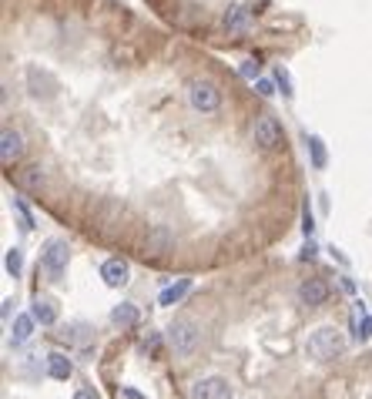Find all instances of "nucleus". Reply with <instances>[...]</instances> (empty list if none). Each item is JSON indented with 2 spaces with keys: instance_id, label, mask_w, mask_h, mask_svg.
<instances>
[{
  "instance_id": "14",
  "label": "nucleus",
  "mask_w": 372,
  "mask_h": 399,
  "mask_svg": "<svg viewBox=\"0 0 372 399\" xmlns=\"http://www.w3.org/2000/svg\"><path fill=\"white\" fill-rule=\"evenodd\" d=\"M308 158H312V168H318V171H322V168L328 165V151H326V144H322V138H318V134H308Z\"/></svg>"
},
{
  "instance_id": "22",
  "label": "nucleus",
  "mask_w": 372,
  "mask_h": 399,
  "mask_svg": "<svg viewBox=\"0 0 372 399\" xmlns=\"http://www.w3.org/2000/svg\"><path fill=\"white\" fill-rule=\"evenodd\" d=\"M255 71H258V61H241V67H238L241 78H255Z\"/></svg>"
},
{
  "instance_id": "11",
  "label": "nucleus",
  "mask_w": 372,
  "mask_h": 399,
  "mask_svg": "<svg viewBox=\"0 0 372 399\" xmlns=\"http://www.w3.org/2000/svg\"><path fill=\"white\" fill-rule=\"evenodd\" d=\"M138 319H141V312L134 309L131 302H121V305H114V309H111V322H114V325H121V329H134V325H138Z\"/></svg>"
},
{
  "instance_id": "6",
  "label": "nucleus",
  "mask_w": 372,
  "mask_h": 399,
  "mask_svg": "<svg viewBox=\"0 0 372 399\" xmlns=\"http://www.w3.org/2000/svg\"><path fill=\"white\" fill-rule=\"evenodd\" d=\"M191 399H231L228 379H221V376L198 379V383H191Z\"/></svg>"
},
{
  "instance_id": "26",
  "label": "nucleus",
  "mask_w": 372,
  "mask_h": 399,
  "mask_svg": "<svg viewBox=\"0 0 372 399\" xmlns=\"http://www.w3.org/2000/svg\"><path fill=\"white\" fill-rule=\"evenodd\" d=\"M121 396H124V399H144L141 393H138V389H124V393H121Z\"/></svg>"
},
{
  "instance_id": "19",
  "label": "nucleus",
  "mask_w": 372,
  "mask_h": 399,
  "mask_svg": "<svg viewBox=\"0 0 372 399\" xmlns=\"http://www.w3.org/2000/svg\"><path fill=\"white\" fill-rule=\"evenodd\" d=\"M275 81H278V88H282L285 98H292V84H288V71H285V67H275Z\"/></svg>"
},
{
  "instance_id": "16",
  "label": "nucleus",
  "mask_w": 372,
  "mask_h": 399,
  "mask_svg": "<svg viewBox=\"0 0 372 399\" xmlns=\"http://www.w3.org/2000/svg\"><path fill=\"white\" fill-rule=\"evenodd\" d=\"M188 288H191V278H181V282H175V286H168L161 292V305H175V302H181L188 296Z\"/></svg>"
},
{
  "instance_id": "25",
  "label": "nucleus",
  "mask_w": 372,
  "mask_h": 399,
  "mask_svg": "<svg viewBox=\"0 0 372 399\" xmlns=\"http://www.w3.org/2000/svg\"><path fill=\"white\" fill-rule=\"evenodd\" d=\"M74 399H101V396H98V393H94L91 386H81V389L74 393Z\"/></svg>"
},
{
  "instance_id": "4",
  "label": "nucleus",
  "mask_w": 372,
  "mask_h": 399,
  "mask_svg": "<svg viewBox=\"0 0 372 399\" xmlns=\"http://www.w3.org/2000/svg\"><path fill=\"white\" fill-rule=\"evenodd\" d=\"M188 101H191V108H195V111L211 114V111H218L221 94H218V88H215L211 81H191V84H188Z\"/></svg>"
},
{
  "instance_id": "8",
  "label": "nucleus",
  "mask_w": 372,
  "mask_h": 399,
  "mask_svg": "<svg viewBox=\"0 0 372 399\" xmlns=\"http://www.w3.org/2000/svg\"><path fill=\"white\" fill-rule=\"evenodd\" d=\"M252 21H255L252 7H248V4H235V7H228V14H225V31L228 34H248L252 31Z\"/></svg>"
},
{
  "instance_id": "20",
  "label": "nucleus",
  "mask_w": 372,
  "mask_h": 399,
  "mask_svg": "<svg viewBox=\"0 0 372 399\" xmlns=\"http://www.w3.org/2000/svg\"><path fill=\"white\" fill-rule=\"evenodd\" d=\"M44 181V175H41V168H31L27 175H24V188H37Z\"/></svg>"
},
{
  "instance_id": "12",
  "label": "nucleus",
  "mask_w": 372,
  "mask_h": 399,
  "mask_svg": "<svg viewBox=\"0 0 372 399\" xmlns=\"http://www.w3.org/2000/svg\"><path fill=\"white\" fill-rule=\"evenodd\" d=\"M31 315L41 322V325H54L57 322V305L51 299H34L31 302Z\"/></svg>"
},
{
  "instance_id": "17",
  "label": "nucleus",
  "mask_w": 372,
  "mask_h": 399,
  "mask_svg": "<svg viewBox=\"0 0 372 399\" xmlns=\"http://www.w3.org/2000/svg\"><path fill=\"white\" fill-rule=\"evenodd\" d=\"M4 266H7V276H21V268H24V252L21 248H11V252H7V258H4Z\"/></svg>"
},
{
  "instance_id": "21",
  "label": "nucleus",
  "mask_w": 372,
  "mask_h": 399,
  "mask_svg": "<svg viewBox=\"0 0 372 399\" xmlns=\"http://www.w3.org/2000/svg\"><path fill=\"white\" fill-rule=\"evenodd\" d=\"M369 335H372V315H369V319H362L359 325H356V339H359V343H362V339H369Z\"/></svg>"
},
{
  "instance_id": "1",
  "label": "nucleus",
  "mask_w": 372,
  "mask_h": 399,
  "mask_svg": "<svg viewBox=\"0 0 372 399\" xmlns=\"http://www.w3.org/2000/svg\"><path fill=\"white\" fill-rule=\"evenodd\" d=\"M342 349H346V339H342V333H339V329H332V325L316 329V333L308 335V343H306V355H308V359H316V363L339 359Z\"/></svg>"
},
{
  "instance_id": "7",
  "label": "nucleus",
  "mask_w": 372,
  "mask_h": 399,
  "mask_svg": "<svg viewBox=\"0 0 372 399\" xmlns=\"http://www.w3.org/2000/svg\"><path fill=\"white\" fill-rule=\"evenodd\" d=\"M298 302L308 305V309H318V305H326L328 302V286L322 278H306L302 286H298Z\"/></svg>"
},
{
  "instance_id": "24",
  "label": "nucleus",
  "mask_w": 372,
  "mask_h": 399,
  "mask_svg": "<svg viewBox=\"0 0 372 399\" xmlns=\"http://www.w3.org/2000/svg\"><path fill=\"white\" fill-rule=\"evenodd\" d=\"M312 228H316V222H312V211H308V201H306V218H302V232L312 235Z\"/></svg>"
},
{
  "instance_id": "27",
  "label": "nucleus",
  "mask_w": 372,
  "mask_h": 399,
  "mask_svg": "<svg viewBox=\"0 0 372 399\" xmlns=\"http://www.w3.org/2000/svg\"><path fill=\"white\" fill-rule=\"evenodd\" d=\"M302 258H316V245H312V242L306 245V252H302Z\"/></svg>"
},
{
  "instance_id": "18",
  "label": "nucleus",
  "mask_w": 372,
  "mask_h": 399,
  "mask_svg": "<svg viewBox=\"0 0 372 399\" xmlns=\"http://www.w3.org/2000/svg\"><path fill=\"white\" fill-rule=\"evenodd\" d=\"M14 211L21 215V225H24V232H31L34 228V218H31V211H27V205H24L21 198H14Z\"/></svg>"
},
{
  "instance_id": "9",
  "label": "nucleus",
  "mask_w": 372,
  "mask_h": 399,
  "mask_svg": "<svg viewBox=\"0 0 372 399\" xmlns=\"http://www.w3.org/2000/svg\"><path fill=\"white\" fill-rule=\"evenodd\" d=\"M101 278H104V286L121 288V286H128L131 268H128V262H124V258H108V262L101 266Z\"/></svg>"
},
{
  "instance_id": "15",
  "label": "nucleus",
  "mask_w": 372,
  "mask_h": 399,
  "mask_svg": "<svg viewBox=\"0 0 372 399\" xmlns=\"http://www.w3.org/2000/svg\"><path fill=\"white\" fill-rule=\"evenodd\" d=\"M47 373L54 379H71V373H74V366H71V359L67 355H47Z\"/></svg>"
},
{
  "instance_id": "3",
  "label": "nucleus",
  "mask_w": 372,
  "mask_h": 399,
  "mask_svg": "<svg viewBox=\"0 0 372 399\" xmlns=\"http://www.w3.org/2000/svg\"><path fill=\"white\" fill-rule=\"evenodd\" d=\"M67 258H71V245L64 238H51L44 245V256H41V268L51 282H61L67 272Z\"/></svg>"
},
{
  "instance_id": "23",
  "label": "nucleus",
  "mask_w": 372,
  "mask_h": 399,
  "mask_svg": "<svg viewBox=\"0 0 372 399\" xmlns=\"http://www.w3.org/2000/svg\"><path fill=\"white\" fill-rule=\"evenodd\" d=\"M255 91H258L262 98H272V94H275V84H272V81H255Z\"/></svg>"
},
{
  "instance_id": "10",
  "label": "nucleus",
  "mask_w": 372,
  "mask_h": 399,
  "mask_svg": "<svg viewBox=\"0 0 372 399\" xmlns=\"http://www.w3.org/2000/svg\"><path fill=\"white\" fill-rule=\"evenodd\" d=\"M21 155H24V138L7 128V131L0 134V161H4V165H14Z\"/></svg>"
},
{
  "instance_id": "2",
  "label": "nucleus",
  "mask_w": 372,
  "mask_h": 399,
  "mask_svg": "<svg viewBox=\"0 0 372 399\" xmlns=\"http://www.w3.org/2000/svg\"><path fill=\"white\" fill-rule=\"evenodd\" d=\"M168 343L175 349V355L188 359V355H195L198 343H201V335H198V325L191 319H175L168 325Z\"/></svg>"
},
{
  "instance_id": "5",
  "label": "nucleus",
  "mask_w": 372,
  "mask_h": 399,
  "mask_svg": "<svg viewBox=\"0 0 372 399\" xmlns=\"http://www.w3.org/2000/svg\"><path fill=\"white\" fill-rule=\"evenodd\" d=\"M252 141L258 144L262 151H272V148H278V141H282V124L275 121L272 114L255 118V124H252Z\"/></svg>"
},
{
  "instance_id": "13",
  "label": "nucleus",
  "mask_w": 372,
  "mask_h": 399,
  "mask_svg": "<svg viewBox=\"0 0 372 399\" xmlns=\"http://www.w3.org/2000/svg\"><path fill=\"white\" fill-rule=\"evenodd\" d=\"M34 315H17L14 319V329H11V345H21V343H27L34 335Z\"/></svg>"
}]
</instances>
